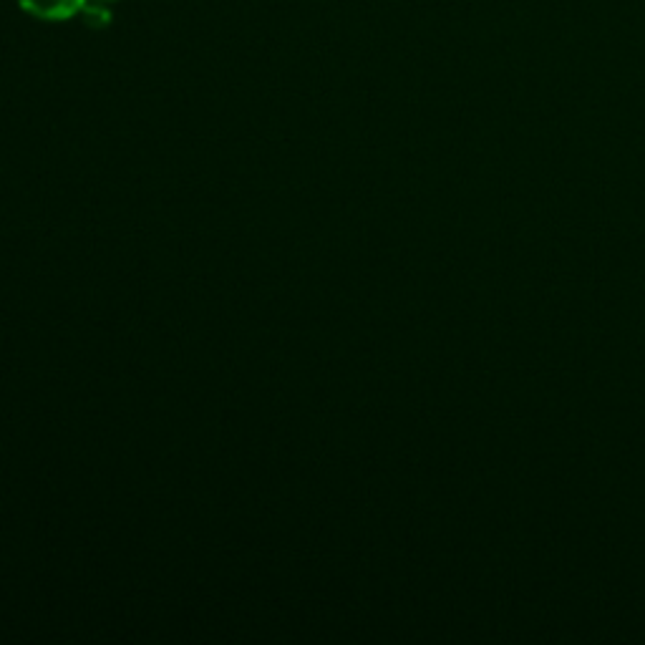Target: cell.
<instances>
[{
	"instance_id": "obj_1",
	"label": "cell",
	"mask_w": 645,
	"mask_h": 645,
	"mask_svg": "<svg viewBox=\"0 0 645 645\" xmlns=\"http://www.w3.org/2000/svg\"><path fill=\"white\" fill-rule=\"evenodd\" d=\"M28 11L38 13L46 18H63L71 16L81 6V0H23Z\"/></svg>"
}]
</instances>
